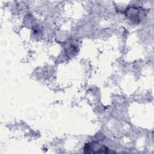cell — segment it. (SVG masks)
Instances as JSON below:
<instances>
[{
  "label": "cell",
  "instance_id": "6da1fadb",
  "mask_svg": "<svg viewBox=\"0 0 154 154\" xmlns=\"http://www.w3.org/2000/svg\"><path fill=\"white\" fill-rule=\"evenodd\" d=\"M109 149L105 146L100 144L98 142L93 141L85 144L84 153H108Z\"/></svg>",
  "mask_w": 154,
  "mask_h": 154
}]
</instances>
